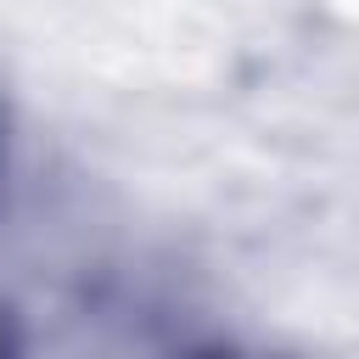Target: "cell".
I'll use <instances>...</instances> for the list:
<instances>
[{
	"label": "cell",
	"mask_w": 359,
	"mask_h": 359,
	"mask_svg": "<svg viewBox=\"0 0 359 359\" xmlns=\"http://www.w3.org/2000/svg\"><path fill=\"white\" fill-rule=\"evenodd\" d=\"M0 359H22V331H17V314L0 303Z\"/></svg>",
	"instance_id": "1"
},
{
	"label": "cell",
	"mask_w": 359,
	"mask_h": 359,
	"mask_svg": "<svg viewBox=\"0 0 359 359\" xmlns=\"http://www.w3.org/2000/svg\"><path fill=\"white\" fill-rule=\"evenodd\" d=\"M185 359H236V353H185Z\"/></svg>",
	"instance_id": "2"
},
{
	"label": "cell",
	"mask_w": 359,
	"mask_h": 359,
	"mask_svg": "<svg viewBox=\"0 0 359 359\" xmlns=\"http://www.w3.org/2000/svg\"><path fill=\"white\" fill-rule=\"evenodd\" d=\"M0 140H6V90H0Z\"/></svg>",
	"instance_id": "3"
}]
</instances>
